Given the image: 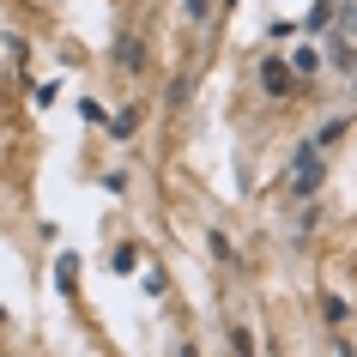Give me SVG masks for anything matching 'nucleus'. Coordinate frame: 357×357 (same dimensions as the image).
<instances>
[{"mask_svg": "<svg viewBox=\"0 0 357 357\" xmlns=\"http://www.w3.org/2000/svg\"><path fill=\"white\" fill-rule=\"evenodd\" d=\"M321 169H327V133H315V139L297 151V164H291V194H315Z\"/></svg>", "mask_w": 357, "mask_h": 357, "instance_id": "1", "label": "nucleus"}, {"mask_svg": "<svg viewBox=\"0 0 357 357\" xmlns=\"http://www.w3.org/2000/svg\"><path fill=\"white\" fill-rule=\"evenodd\" d=\"M261 85L273 97H284V91H291V67H284V61H266V67H261Z\"/></svg>", "mask_w": 357, "mask_h": 357, "instance_id": "2", "label": "nucleus"}]
</instances>
